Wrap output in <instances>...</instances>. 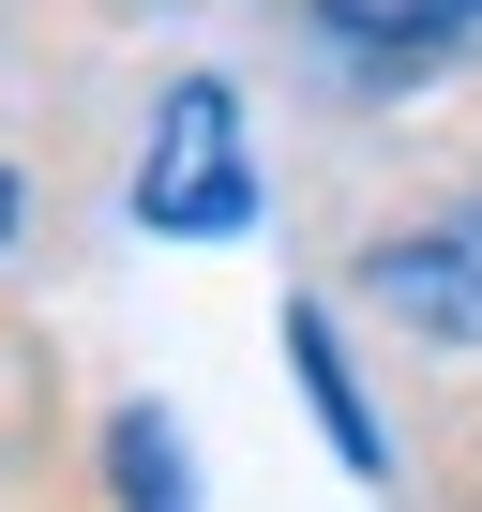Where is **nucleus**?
Here are the masks:
<instances>
[{
    "mask_svg": "<svg viewBox=\"0 0 482 512\" xmlns=\"http://www.w3.org/2000/svg\"><path fill=\"white\" fill-rule=\"evenodd\" d=\"M16 211H31V196H16V166H0V241H16Z\"/></svg>",
    "mask_w": 482,
    "mask_h": 512,
    "instance_id": "6",
    "label": "nucleus"
},
{
    "mask_svg": "<svg viewBox=\"0 0 482 512\" xmlns=\"http://www.w3.org/2000/svg\"><path fill=\"white\" fill-rule=\"evenodd\" d=\"M121 211L151 241H257L272 196H257V136H241V76H181L151 106V151H136Z\"/></svg>",
    "mask_w": 482,
    "mask_h": 512,
    "instance_id": "1",
    "label": "nucleus"
},
{
    "mask_svg": "<svg viewBox=\"0 0 482 512\" xmlns=\"http://www.w3.org/2000/svg\"><path fill=\"white\" fill-rule=\"evenodd\" d=\"M362 287H377L407 332H452V347H467V332H482V196L437 211V226H392V241L362 256Z\"/></svg>",
    "mask_w": 482,
    "mask_h": 512,
    "instance_id": "2",
    "label": "nucleus"
},
{
    "mask_svg": "<svg viewBox=\"0 0 482 512\" xmlns=\"http://www.w3.org/2000/svg\"><path fill=\"white\" fill-rule=\"evenodd\" d=\"M106 482H121V512H196L181 422H166V407H121V422H106Z\"/></svg>",
    "mask_w": 482,
    "mask_h": 512,
    "instance_id": "5",
    "label": "nucleus"
},
{
    "mask_svg": "<svg viewBox=\"0 0 482 512\" xmlns=\"http://www.w3.org/2000/svg\"><path fill=\"white\" fill-rule=\"evenodd\" d=\"M287 377L317 392V422H332L347 482H377V467H392V437H377V407H362V377H347V332H332V302H287Z\"/></svg>",
    "mask_w": 482,
    "mask_h": 512,
    "instance_id": "4",
    "label": "nucleus"
},
{
    "mask_svg": "<svg viewBox=\"0 0 482 512\" xmlns=\"http://www.w3.org/2000/svg\"><path fill=\"white\" fill-rule=\"evenodd\" d=\"M302 16H317V46L362 61V76H422V61L482 46V0H302Z\"/></svg>",
    "mask_w": 482,
    "mask_h": 512,
    "instance_id": "3",
    "label": "nucleus"
}]
</instances>
